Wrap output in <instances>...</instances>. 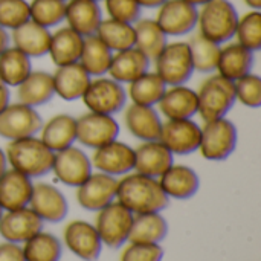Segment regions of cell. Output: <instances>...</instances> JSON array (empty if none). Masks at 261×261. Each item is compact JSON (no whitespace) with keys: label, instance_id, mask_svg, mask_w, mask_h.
<instances>
[{"label":"cell","instance_id":"6da1fadb","mask_svg":"<svg viewBox=\"0 0 261 261\" xmlns=\"http://www.w3.org/2000/svg\"><path fill=\"white\" fill-rule=\"evenodd\" d=\"M116 202L124 205L130 213H162L170 199L159 185V180L139 173H128L118 179Z\"/></svg>","mask_w":261,"mask_h":261},{"label":"cell","instance_id":"7a4b0ae2","mask_svg":"<svg viewBox=\"0 0 261 261\" xmlns=\"http://www.w3.org/2000/svg\"><path fill=\"white\" fill-rule=\"evenodd\" d=\"M5 154L9 168L20 171L31 179H37L52 171L55 153L49 150L37 135L9 141Z\"/></svg>","mask_w":261,"mask_h":261},{"label":"cell","instance_id":"3957f363","mask_svg":"<svg viewBox=\"0 0 261 261\" xmlns=\"http://www.w3.org/2000/svg\"><path fill=\"white\" fill-rule=\"evenodd\" d=\"M239 12L229 0H210L197 8V32L208 40L225 44L232 41Z\"/></svg>","mask_w":261,"mask_h":261},{"label":"cell","instance_id":"277c9868","mask_svg":"<svg viewBox=\"0 0 261 261\" xmlns=\"http://www.w3.org/2000/svg\"><path fill=\"white\" fill-rule=\"evenodd\" d=\"M197 93V115L203 122L225 118L234 107L236 90L234 83L219 73H210L199 89Z\"/></svg>","mask_w":261,"mask_h":261},{"label":"cell","instance_id":"5b68a950","mask_svg":"<svg viewBox=\"0 0 261 261\" xmlns=\"http://www.w3.org/2000/svg\"><path fill=\"white\" fill-rule=\"evenodd\" d=\"M199 150L202 158L211 162H222L228 159L237 148L239 130L236 124L225 118L203 122Z\"/></svg>","mask_w":261,"mask_h":261},{"label":"cell","instance_id":"8992f818","mask_svg":"<svg viewBox=\"0 0 261 261\" xmlns=\"http://www.w3.org/2000/svg\"><path fill=\"white\" fill-rule=\"evenodd\" d=\"M81 101L87 112L115 116L124 110L128 99L124 84L104 75L90 80Z\"/></svg>","mask_w":261,"mask_h":261},{"label":"cell","instance_id":"52a82bcc","mask_svg":"<svg viewBox=\"0 0 261 261\" xmlns=\"http://www.w3.org/2000/svg\"><path fill=\"white\" fill-rule=\"evenodd\" d=\"M133 217L135 214L116 200L99 210L96 213L93 226L102 242V246L119 249L128 243Z\"/></svg>","mask_w":261,"mask_h":261},{"label":"cell","instance_id":"ba28073f","mask_svg":"<svg viewBox=\"0 0 261 261\" xmlns=\"http://www.w3.org/2000/svg\"><path fill=\"white\" fill-rule=\"evenodd\" d=\"M153 63L154 72L167 86L187 84L194 73L190 46L187 41H168Z\"/></svg>","mask_w":261,"mask_h":261},{"label":"cell","instance_id":"9c48e42d","mask_svg":"<svg viewBox=\"0 0 261 261\" xmlns=\"http://www.w3.org/2000/svg\"><path fill=\"white\" fill-rule=\"evenodd\" d=\"M119 132V122L110 115L87 112L76 118V142L90 150L118 139Z\"/></svg>","mask_w":261,"mask_h":261},{"label":"cell","instance_id":"30bf717a","mask_svg":"<svg viewBox=\"0 0 261 261\" xmlns=\"http://www.w3.org/2000/svg\"><path fill=\"white\" fill-rule=\"evenodd\" d=\"M43 122L44 121L37 109L18 101L9 102V106L0 113V138L9 142L28 136H37Z\"/></svg>","mask_w":261,"mask_h":261},{"label":"cell","instance_id":"8fae6325","mask_svg":"<svg viewBox=\"0 0 261 261\" xmlns=\"http://www.w3.org/2000/svg\"><path fill=\"white\" fill-rule=\"evenodd\" d=\"M50 173L63 185L76 188L93 173V167L90 156L81 147L72 145L54 154Z\"/></svg>","mask_w":261,"mask_h":261},{"label":"cell","instance_id":"7c38bea8","mask_svg":"<svg viewBox=\"0 0 261 261\" xmlns=\"http://www.w3.org/2000/svg\"><path fill=\"white\" fill-rule=\"evenodd\" d=\"M90 161L93 170L119 179L135 170V148L115 139L93 150Z\"/></svg>","mask_w":261,"mask_h":261},{"label":"cell","instance_id":"4fadbf2b","mask_svg":"<svg viewBox=\"0 0 261 261\" xmlns=\"http://www.w3.org/2000/svg\"><path fill=\"white\" fill-rule=\"evenodd\" d=\"M202 127L194 119L164 121L159 141L173 156H188L199 150Z\"/></svg>","mask_w":261,"mask_h":261},{"label":"cell","instance_id":"5bb4252c","mask_svg":"<svg viewBox=\"0 0 261 261\" xmlns=\"http://www.w3.org/2000/svg\"><path fill=\"white\" fill-rule=\"evenodd\" d=\"M154 20L167 37H184L197 26V8L185 0H167L158 8Z\"/></svg>","mask_w":261,"mask_h":261},{"label":"cell","instance_id":"9a60e30c","mask_svg":"<svg viewBox=\"0 0 261 261\" xmlns=\"http://www.w3.org/2000/svg\"><path fill=\"white\" fill-rule=\"evenodd\" d=\"M118 179L104 173H92L80 187H76L78 205L90 213H98L116 200Z\"/></svg>","mask_w":261,"mask_h":261},{"label":"cell","instance_id":"2e32d148","mask_svg":"<svg viewBox=\"0 0 261 261\" xmlns=\"http://www.w3.org/2000/svg\"><path fill=\"white\" fill-rule=\"evenodd\" d=\"M63 243L80 260L96 261L102 251V242L95 226L86 220H72L63 231Z\"/></svg>","mask_w":261,"mask_h":261},{"label":"cell","instance_id":"e0dca14e","mask_svg":"<svg viewBox=\"0 0 261 261\" xmlns=\"http://www.w3.org/2000/svg\"><path fill=\"white\" fill-rule=\"evenodd\" d=\"M43 222L60 223L67 217L69 203L66 196L52 184L38 182L34 184L32 196L28 205Z\"/></svg>","mask_w":261,"mask_h":261},{"label":"cell","instance_id":"ac0fdd59","mask_svg":"<svg viewBox=\"0 0 261 261\" xmlns=\"http://www.w3.org/2000/svg\"><path fill=\"white\" fill-rule=\"evenodd\" d=\"M44 222L29 208L3 211L0 217V237L5 242L23 245L37 232L43 231Z\"/></svg>","mask_w":261,"mask_h":261},{"label":"cell","instance_id":"d6986e66","mask_svg":"<svg viewBox=\"0 0 261 261\" xmlns=\"http://www.w3.org/2000/svg\"><path fill=\"white\" fill-rule=\"evenodd\" d=\"M156 110L165 121L193 119L197 115L196 89H191L187 84L167 86L162 98L156 104Z\"/></svg>","mask_w":261,"mask_h":261},{"label":"cell","instance_id":"ffe728a7","mask_svg":"<svg viewBox=\"0 0 261 261\" xmlns=\"http://www.w3.org/2000/svg\"><path fill=\"white\" fill-rule=\"evenodd\" d=\"M122 113L124 124L133 138L141 142L159 139L164 121L156 107L138 106L130 102L124 107Z\"/></svg>","mask_w":261,"mask_h":261},{"label":"cell","instance_id":"44dd1931","mask_svg":"<svg viewBox=\"0 0 261 261\" xmlns=\"http://www.w3.org/2000/svg\"><path fill=\"white\" fill-rule=\"evenodd\" d=\"M173 164V153L159 139L141 142L135 148V173L159 179Z\"/></svg>","mask_w":261,"mask_h":261},{"label":"cell","instance_id":"7402d4cb","mask_svg":"<svg viewBox=\"0 0 261 261\" xmlns=\"http://www.w3.org/2000/svg\"><path fill=\"white\" fill-rule=\"evenodd\" d=\"M158 180L170 200H188L200 188L199 174L191 167L182 164H173Z\"/></svg>","mask_w":261,"mask_h":261},{"label":"cell","instance_id":"603a6c76","mask_svg":"<svg viewBox=\"0 0 261 261\" xmlns=\"http://www.w3.org/2000/svg\"><path fill=\"white\" fill-rule=\"evenodd\" d=\"M64 21L81 37L95 35L102 21V8L96 0H67Z\"/></svg>","mask_w":261,"mask_h":261},{"label":"cell","instance_id":"cb8c5ba5","mask_svg":"<svg viewBox=\"0 0 261 261\" xmlns=\"http://www.w3.org/2000/svg\"><path fill=\"white\" fill-rule=\"evenodd\" d=\"M254 55L255 52L243 47L237 41H228L220 46V55H219L216 73L234 83L239 78L252 72L255 63Z\"/></svg>","mask_w":261,"mask_h":261},{"label":"cell","instance_id":"d4e9b609","mask_svg":"<svg viewBox=\"0 0 261 261\" xmlns=\"http://www.w3.org/2000/svg\"><path fill=\"white\" fill-rule=\"evenodd\" d=\"M90 80L92 76L83 69L80 63L60 66L52 73L55 96L67 102L78 101L83 98Z\"/></svg>","mask_w":261,"mask_h":261},{"label":"cell","instance_id":"484cf974","mask_svg":"<svg viewBox=\"0 0 261 261\" xmlns=\"http://www.w3.org/2000/svg\"><path fill=\"white\" fill-rule=\"evenodd\" d=\"M38 138L54 153L61 151L76 142V118L69 113H57L43 122Z\"/></svg>","mask_w":261,"mask_h":261},{"label":"cell","instance_id":"4316f807","mask_svg":"<svg viewBox=\"0 0 261 261\" xmlns=\"http://www.w3.org/2000/svg\"><path fill=\"white\" fill-rule=\"evenodd\" d=\"M11 35V46L17 47L29 58H40L47 55L49 44H50V29L28 20L21 26L12 29Z\"/></svg>","mask_w":261,"mask_h":261},{"label":"cell","instance_id":"83f0119b","mask_svg":"<svg viewBox=\"0 0 261 261\" xmlns=\"http://www.w3.org/2000/svg\"><path fill=\"white\" fill-rule=\"evenodd\" d=\"M34 182L31 177L8 168L0 176V206L3 211H12L29 205Z\"/></svg>","mask_w":261,"mask_h":261},{"label":"cell","instance_id":"f1b7e54d","mask_svg":"<svg viewBox=\"0 0 261 261\" xmlns=\"http://www.w3.org/2000/svg\"><path fill=\"white\" fill-rule=\"evenodd\" d=\"M150 66L151 61L148 57H145L139 49L130 47L113 54L107 76L121 84H130L132 81L138 80L145 72H148Z\"/></svg>","mask_w":261,"mask_h":261},{"label":"cell","instance_id":"f546056e","mask_svg":"<svg viewBox=\"0 0 261 261\" xmlns=\"http://www.w3.org/2000/svg\"><path fill=\"white\" fill-rule=\"evenodd\" d=\"M17 101L29 107H40L52 101L55 96L52 73L44 70H32L17 87Z\"/></svg>","mask_w":261,"mask_h":261},{"label":"cell","instance_id":"4dcf8cb0","mask_svg":"<svg viewBox=\"0 0 261 261\" xmlns=\"http://www.w3.org/2000/svg\"><path fill=\"white\" fill-rule=\"evenodd\" d=\"M83 40L84 37H81L78 32H75L69 26L57 28L50 35L47 55L50 57L52 63L57 67L78 63L81 47H83Z\"/></svg>","mask_w":261,"mask_h":261},{"label":"cell","instance_id":"1f68e13d","mask_svg":"<svg viewBox=\"0 0 261 261\" xmlns=\"http://www.w3.org/2000/svg\"><path fill=\"white\" fill-rule=\"evenodd\" d=\"M168 236V222L162 213H145L133 217L128 242L161 245Z\"/></svg>","mask_w":261,"mask_h":261},{"label":"cell","instance_id":"d6a6232c","mask_svg":"<svg viewBox=\"0 0 261 261\" xmlns=\"http://www.w3.org/2000/svg\"><path fill=\"white\" fill-rule=\"evenodd\" d=\"M112 58L113 52L96 35L84 37L78 63L92 78L107 75Z\"/></svg>","mask_w":261,"mask_h":261},{"label":"cell","instance_id":"836d02e7","mask_svg":"<svg viewBox=\"0 0 261 261\" xmlns=\"http://www.w3.org/2000/svg\"><path fill=\"white\" fill-rule=\"evenodd\" d=\"M135 28V47L153 61L168 43L167 34L161 29L154 18L141 17L133 23Z\"/></svg>","mask_w":261,"mask_h":261},{"label":"cell","instance_id":"e575fe53","mask_svg":"<svg viewBox=\"0 0 261 261\" xmlns=\"http://www.w3.org/2000/svg\"><path fill=\"white\" fill-rule=\"evenodd\" d=\"M165 89L167 84L161 80V76L154 70L153 72L148 70L138 80L127 84L125 92H127V99L132 104L156 107Z\"/></svg>","mask_w":261,"mask_h":261},{"label":"cell","instance_id":"d590c367","mask_svg":"<svg viewBox=\"0 0 261 261\" xmlns=\"http://www.w3.org/2000/svg\"><path fill=\"white\" fill-rule=\"evenodd\" d=\"M32 72V58L9 46L0 54V81L8 87H17Z\"/></svg>","mask_w":261,"mask_h":261},{"label":"cell","instance_id":"8d00e7d4","mask_svg":"<svg viewBox=\"0 0 261 261\" xmlns=\"http://www.w3.org/2000/svg\"><path fill=\"white\" fill-rule=\"evenodd\" d=\"M113 54L135 47V28L132 23L102 18L95 34Z\"/></svg>","mask_w":261,"mask_h":261},{"label":"cell","instance_id":"74e56055","mask_svg":"<svg viewBox=\"0 0 261 261\" xmlns=\"http://www.w3.org/2000/svg\"><path fill=\"white\" fill-rule=\"evenodd\" d=\"M190 46V54H191V61L194 72L200 73H214L217 69L219 63V55H220V46L206 37L200 35L199 32L194 34L188 41Z\"/></svg>","mask_w":261,"mask_h":261},{"label":"cell","instance_id":"f35d334b","mask_svg":"<svg viewBox=\"0 0 261 261\" xmlns=\"http://www.w3.org/2000/svg\"><path fill=\"white\" fill-rule=\"evenodd\" d=\"M26 261H60L63 243L50 232L40 231L21 245Z\"/></svg>","mask_w":261,"mask_h":261},{"label":"cell","instance_id":"ab89813d","mask_svg":"<svg viewBox=\"0 0 261 261\" xmlns=\"http://www.w3.org/2000/svg\"><path fill=\"white\" fill-rule=\"evenodd\" d=\"M234 38L243 47L258 52L261 49V11H248L239 17Z\"/></svg>","mask_w":261,"mask_h":261},{"label":"cell","instance_id":"60d3db41","mask_svg":"<svg viewBox=\"0 0 261 261\" xmlns=\"http://www.w3.org/2000/svg\"><path fill=\"white\" fill-rule=\"evenodd\" d=\"M66 2L63 0H31L29 17L32 21L50 29L64 21Z\"/></svg>","mask_w":261,"mask_h":261},{"label":"cell","instance_id":"b9f144b4","mask_svg":"<svg viewBox=\"0 0 261 261\" xmlns=\"http://www.w3.org/2000/svg\"><path fill=\"white\" fill-rule=\"evenodd\" d=\"M234 90H236V101L243 104L249 109H258L261 107V78L251 72L237 81H234Z\"/></svg>","mask_w":261,"mask_h":261},{"label":"cell","instance_id":"7bdbcfd3","mask_svg":"<svg viewBox=\"0 0 261 261\" xmlns=\"http://www.w3.org/2000/svg\"><path fill=\"white\" fill-rule=\"evenodd\" d=\"M31 20L28 0H0V26L12 31Z\"/></svg>","mask_w":261,"mask_h":261},{"label":"cell","instance_id":"ee69618b","mask_svg":"<svg viewBox=\"0 0 261 261\" xmlns=\"http://www.w3.org/2000/svg\"><path fill=\"white\" fill-rule=\"evenodd\" d=\"M109 18L135 23L141 18L142 8L136 0H102Z\"/></svg>","mask_w":261,"mask_h":261},{"label":"cell","instance_id":"f6af8a7d","mask_svg":"<svg viewBox=\"0 0 261 261\" xmlns=\"http://www.w3.org/2000/svg\"><path fill=\"white\" fill-rule=\"evenodd\" d=\"M164 248L150 243H130L124 248L121 261H162Z\"/></svg>","mask_w":261,"mask_h":261},{"label":"cell","instance_id":"bcb514c9","mask_svg":"<svg viewBox=\"0 0 261 261\" xmlns=\"http://www.w3.org/2000/svg\"><path fill=\"white\" fill-rule=\"evenodd\" d=\"M0 261H26L21 245L11 242L0 243Z\"/></svg>","mask_w":261,"mask_h":261},{"label":"cell","instance_id":"7dc6e473","mask_svg":"<svg viewBox=\"0 0 261 261\" xmlns=\"http://www.w3.org/2000/svg\"><path fill=\"white\" fill-rule=\"evenodd\" d=\"M9 102H11V90L5 83L0 81V113L9 106Z\"/></svg>","mask_w":261,"mask_h":261},{"label":"cell","instance_id":"c3c4849f","mask_svg":"<svg viewBox=\"0 0 261 261\" xmlns=\"http://www.w3.org/2000/svg\"><path fill=\"white\" fill-rule=\"evenodd\" d=\"M11 46V35H9V31H6L5 28L0 26V54L8 49Z\"/></svg>","mask_w":261,"mask_h":261},{"label":"cell","instance_id":"681fc988","mask_svg":"<svg viewBox=\"0 0 261 261\" xmlns=\"http://www.w3.org/2000/svg\"><path fill=\"white\" fill-rule=\"evenodd\" d=\"M139 3L141 8H147V9H158L162 3H165L167 0H136Z\"/></svg>","mask_w":261,"mask_h":261},{"label":"cell","instance_id":"f907efd6","mask_svg":"<svg viewBox=\"0 0 261 261\" xmlns=\"http://www.w3.org/2000/svg\"><path fill=\"white\" fill-rule=\"evenodd\" d=\"M8 168H9V165H8V159H6L5 150L0 147V176H2Z\"/></svg>","mask_w":261,"mask_h":261},{"label":"cell","instance_id":"816d5d0a","mask_svg":"<svg viewBox=\"0 0 261 261\" xmlns=\"http://www.w3.org/2000/svg\"><path fill=\"white\" fill-rule=\"evenodd\" d=\"M245 5L254 11H261V0H243Z\"/></svg>","mask_w":261,"mask_h":261},{"label":"cell","instance_id":"f5cc1de1","mask_svg":"<svg viewBox=\"0 0 261 261\" xmlns=\"http://www.w3.org/2000/svg\"><path fill=\"white\" fill-rule=\"evenodd\" d=\"M185 2H188V3H191L193 6H196V8H200L202 5H205V3H208L210 0H185Z\"/></svg>","mask_w":261,"mask_h":261},{"label":"cell","instance_id":"db71d44e","mask_svg":"<svg viewBox=\"0 0 261 261\" xmlns=\"http://www.w3.org/2000/svg\"><path fill=\"white\" fill-rule=\"evenodd\" d=\"M2 214H3V210H2V206H0V217H2Z\"/></svg>","mask_w":261,"mask_h":261},{"label":"cell","instance_id":"11a10c76","mask_svg":"<svg viewBox=\"0 0 261 261\" xmlns=\"http://www.w3.org/2000/svg\"><path fill=\"white\" fill-rule=\"evenodd\" d=\"M96 2H102V0H96Z\"/></svg>","mask_w":261,"mask_h":261},{"label":"cell","instance_id":"9f6ffc18","mask_svg":"<svg viewBox=\"0 0 261 261\" xmlns=\"http://www.w3.org/2000/svg\"><path fill=\"white\" fill-rule=\"evenodd\" d=\"M63 2H67V0H63Z\"/></svg>","mask_w":261,"mask_h":261}]
</instances>
